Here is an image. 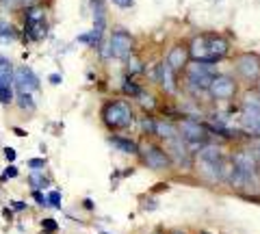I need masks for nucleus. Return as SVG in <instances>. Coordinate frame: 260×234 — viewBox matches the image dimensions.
Masks as SVG:
<instances>
[{
	"label": "nucleus",
	"instance_id": "obj_1",
	"mask_svg": "<svg viewBox=\"0 0 260 234\" xmlns=\"http://www.w3.org/2000/svg\"><path fill=\"white\" fill-rule=\"evenodd\" d=\"M102 119L109 128H128L133 124V107L126 100H113L107 102L102 109Z\"/></svg>",
	"mask_w": 260,
	"mask_h": 234
},
{
	"label": "nucleus",
	"instance_id": "obj_2",
	"mask_svg": "<svg viewBox=\"0 0 260 234\" xmlns=\"http://www.w3.org/2000/svg\"><path fill=\"white\" fill-rule=\"evenodd\" d=\"M24 33H26L28 39H32V42H39V39L46 37V11H44V7H39V5L26 7V13H24Z\"/></svg>",
	"mask_w": 260,
	"mask_h": 234
},
{
	"label": "nucleus",
	"instance_id": "obj_3",
	"mask_svg": "<svg viewBox=\"0 0 260 234\" xmlns=\"http://www.w3.org/2000/svg\"><path fill=\"white\" fill-rule=\"evenodd\" d=\"M13 70H15V65L11 63V59L0 54V104H3V107H11L15 100Z\"/></svg>",
	"mask_w": 260,
	"mask_h": 234
},
{
	"label": "nucleus",
	"instance_id": "obj_4",
	"mask_svg": "<svg viewBox=\"0 0 260 234\" xmlns=\"http://www.w3.org/2000/svg\"><path fill=\"white\" fill-rule=\"evenodd\" d=\"M133 48H135L133 35L121 28H115L109 37V52L107 54L115 56V59H128V56H133Z\"/></svg>",
	"mask_w": 260,
	"mask_h": 234
},
{
	"label": "nucleus",
	"instance_id": "obj_5",
	"mask_svg": "<svg viewBox=\"0 0 260 234\" xmlns=\"http://www.w3.org/2000/svg\"><path fill=\"white\" fill-rule=\"evenodd\" d=\"M13 87L15 91H26V93H35L42 87L39 76L26 65H15L13 70Z\"/></svg>",
	"mask_w": 260,
	"mask_h": 234
},
{
	"label": "nucleus",
	"instance_id": "obj_6",
	"mask_svg": "<svg viewBox=\"0 0 260 234\" xmlns=\"http://www.w3.org/2000/svg\"><path fill=\"white\" fill-rule=\"evenodd\" d=\"M186 76H189V83L193 87H202V89H208L210 80L215 76V70L210 68V63H202L195 61L191 65H186Z\"/></svg>",
	"mask_w": 260,
	"mask_h": 234
},
{
	"label": "nucleus",
	"instance_id": "obj_7",
	"mask_svg": "<svg viewBox=\"0 0 260 234\" xmlns=\"http://www.w3.org/2000/svg\"><path fill=\"white\" fill-rule=\"evenodd\" d=\"M141 156H143V163L150 169H156V172H162V169H167L172 165V158L167 156V152L156 148V145H152V143L141 148Z\"/></svg>",
	"mask_w": 260,
	"mask_h": 234
},
{
	"label": "nucleus",
	"instance_id": "obj_8",
	"mask_svg": "<svg viewBox=\"0 0 260 234\" xmlns=\"http://www.w3.org/2000/svg\"><path fill=\"white\" fill-rule=\"evenodd\" d=\"M208 91L217 100H230L232 95L237 93V83H234L230 76H225V74H215L213 80H210Z\"/></svg>",
	"mask_w": 260,
	"mask_h": 234
},
{
	"label": "nucleus",
	"instance_id": "obj_9",
	"mask_svg": "<svg viewBox=\"0 0 260 234\" xmlns=\"http://www.w3.org/2000/svg\"><path fill=\"white\" fill-rule=\"evenodd\" d=\"M230 163L239 174H245V176H249V178H256L258 163H256V156L251 154V150H237L232 154Z\"/></svg>",
	"mask_w": 260,
	"mask_h": 234
},
{
	"label": "nucleus",
	"instance_id": "obj_10",
	"mask_svg": "<svg viewBox=\"0 0 260 234\" xmlns=\"http://www.w3.org/2000/svg\"><path fill=\"white\" fill-rule=\"evenodd\" d=\"M237 70L245 80H258L260 78V56L258 54H241L237 59Z\"/></svg>",
	"mask_w": 260,
	"mask_h": 234
},
{
	"label": "nucleus",
	"instance_id": "obj_11",
	"mask_svg": "<svg viewBox=\"0 0 260 234\" xmlns=\"http://www.w3.org/2000/svg\"><path fill=\"white\" fill-rule=\"evenodd\" d=\"M178 132H182L180 139L189 141V143H200L206 137L204 126H202L200 122H193V119H184V122L180 124V128H178Z\"/></svg>",
	"mask_w": 260,
	"mask_h": 234
},
{
	"label": "nucleus",
	"instance_id": "obj_12",
	"mask_svg": "<svg viewBox=\"0 0 260 234\" xmlns=\"http://www.w3.org/2000/svg\"><path fill=\"white\" fill-rule=\"evenodd\" d=\"M241 128L247 135L260 137V107L258 109H243L241 115Z\"/></svg>",
	"mask_w": 260,
	"mask_h": 234
},
{
	"label": "nucleus",
	"instance_id": "obj_13",
	"mask_svg": "<svg viewBox=\"0 0 260 234\" xmlns=\"http://www.w3.org/2000/svg\"><path fill=\"white\" fill-rule=\"evenodd\" d=\"M167 143V156L169 158H174L178 165H182V160L186 163V156H189V152H186V145H184V141L180 139V137H176V139H167L165 141Z\"/></svg>",
	"mask_w": 260,
	"mask_h": 234
},
{
	"label": "nucleus",
	"instance_id": "obj_14",
	"mask_svg": "<svg viewBox=\"0 0 260 234\" xmlns=\"http://www.w3.org/2000/svg\"><path fill=\"white\" fill-rule=\"evenodd\" d=\"M189 54L193 56L195 61L213 63V61H210V54H208V37H195L191 48H189Z\"/></svg>",
	"mask_w": 260,
	"mask_h": 234
},
{
	"label": "nucleus",
	"instance_id": "obj_15",
	"mask_svg": "<svg viewBox=\"0 0 260 234\" xmlns=\"http://www.w3.org/2000/svg\"><path fill=\"white\" fill-rule=\"evenodd\" d=\"M186 48L184 46H174L172 50H169V54H167V65L172 68L174 72H178V70H182V68H186Z\"/></svg>",
	"mask_w": 260,
	"mask_h": 234
},
{
	"label": "nucleus",
	"instance_id": "obj_16",
	"mask_svg": "<svg viewBox=\"0 0 260 234\" xmlns=\"http://www.w3.org/2000/svg\"><path fill=\"white\" fill-rule=\"evenodd\" d=\"M228 48H230V46H228V42L223 37H217V35L208 37V54H210V61H213V63L228 54Z\"/></svg>",
	"mask_w": 260,
	"mask_h": 234
},
{
	"label": "nucleus",
	"instance_id": "obj_17",
	"mask_svg": "<svg viewBox=\"0 0 260 234\" xmlns=\"http://www.w3.org/2000/svg\"><path fill=\"white\" fill-rule=\"evenodd\" d=\"M158 80L162 85V89L172 93L176 89V80H174V70L167 65V63H162V65L158 68Z\"/></svg>",
	"mask_w": 260,
	"mask_h": 234
},
{
	"label": "nucleus",
	"instance_id": "obj_18",
	"mask_svg": "<svg viewBox=\"0 0 260 234\" xmlns=\"http://www.w3.org/2000/svg\"><path fill=\"white\" fill-rule=\"evenodd\" d=\"M154 135H158L160 139H176V137H180L178 132V126H174L172 122H156L154 124Z\"/></svg>",
	"mask_w": 260,
	"mask_h": 234
},
{
	"label": "nucleus",
	"instance_id": "obj_19",
	"mask_svg": "<svg viewBox=\"0 0 260 234\" xmlns=\"http://www.w3.org/2000/svg\"><path fill=\"white\" fill-rule=\"evenodd\" d=\"M119 152H124V154H139V145H137L135 141L126 139V137H111L109 139Z\"/></svg>",
	"mask_w": 260,
	"mask_h": 234
},
{
	"label": "nucleus",
	"instance_id": "obj_20",
	"mask_svg": "<svg viewBox=\"0 0 260 234\" xmlns=\"http://www.w3.org/2000/svg\"><path fill=\"white\" fill-rule=\"evenodd\" d=\"M13 104H18V107L22 111H26V113H32L37 109V102H35V98H32V93H26V91H15Z\"/></svg>",
	"mask_w": 260,
	"mask_h": 234
},
{
	"label": "nucleus",
	"instance_id": "obj_21",
	"mask_svg": "<svg viewBox=\"0 0 260 234\" xmlns=\"http://www.w3.org/2000/svg\"><path fill=\"white\" fill-rule=\"evenodd\" d=\"M28 184L32 187V191H44L48 184H50V180L44 176V172H30L28 176Z\"/></svg>",
	"mask_w": 260,
	"mask_h": 234
},
{
	"label": "nucleus",
	"instance_id": "obj_22",
	"mask_svg": "<svg viewBox=\"0 0 260 234\" xmlns=\"http://www.w3.org/2000/svg\"><path fill=\"white\" fill-rule=\"evenodd\" d=\"M46 197H48V206L61 208V193H59V191H50Z\"/></svg>",
	"mask_w": 260,
	"mask_h": 234
},
{
	"label": "nucleus",
	"instance_id": "obj_23",
	"mask_svg": "<svg viewBox=\"0 0 260 234\" xmlns=\"http://www.w3.org/2000/svg\"><path fill=\"white\" fill-rule=\"evenodd\" d=\"M15 176H18V167H15L13 163H9V165H7V169H5V174H3V178H0V182L9 180V178H15Z\"/></svg>",
	"mask_w": 260,
	"mask_h": 234
},
{
	"label": "nucleus",
	"instance_id": "obj_24",
	"mask_svg": "<svg viewBox=\"0 0 260 234\" xmlns=\"http://www.w3.org/2000/svg\"><path fill=\"white\" fill-rule=\"evenodd\" d=\"M28 167L32 169V172H42V169L46 167V158H30Z\"/></svg>",
	"mask_w": 260,
	"mask_h": 234
},
{
	"label": "nucleus",
	"instance_id": "obj_25",
	"mask_svg": "<svg viewBox=\"0 0 260 234\" xmlns=\"http://www.w3.org/2000/svg\"><path fill=\"white\" fill-rule=\"evenodd\" d=\"M0 37H3V39H7V37H15L11 24H3V22H0Z\"/></svg>",
	"mask_w": 260,
	"mask_h": 234
},
{
	"label": "nucleus",
	"instance_id": "obj_26",
	"mask_svg": "<svg viewBox=\"0 0 260 234\" xmlns=\"http://www.w3.org/2000/svg\"><path fill=\"white\" fill-rule=\"evenodd\" d=\"M135 72H141V63L135 56H128V74H135Z\"/></svg>",
	"mask_w": 260,
	"mask_h": 234
},
{
	"label": "nucleus",
	"instance_id": "obj_27",
	"mask_svg": "<svg viewBox=\"0 0 260 234\" xmlns=\"http://www.w3.org/2000/svg\"><path fill=\"white\" fill-rule=\"evenodd\" d=\"M42 228H44V232H56V230H59V225H56L54 219H44L42 221Z\"/></svg>",
	"mask_w": 260,
	"mask_h": 234
},
{
	"label": "nucleus",
	"instance_id": "obj_28",
	"mask_svg": "<svg viewBox=\"0 0 260 234\" xmlns=\"http://www.w3.org/2000/svg\"><path fill=\"white\" fill-rule=\"evenodd\" d=\"M32 197H35V202L39 206H48V197L44 195L42 191H32Z\"/></svg>",
	"mask_w": 260,
	"mask_h": 234
},
{
	"label": "nucleus",
	"instance_id": "obj_29",
	"mask_svg": "<svg viewBox=\"0 0 260 234\" xmlns=\"http://www.w3.org/2000/svg\"><path fill=\"white\" fill-rule=\"evenodd\" d=\"M139 100H141L143 107H148V109L154 107V98H152V95H143V93H139Z\"/></svg>",
	"mask_w": 260,
	"mask_h": 234
},
{
	"label": "nucleus",
	"instance_id": "obj_30",
	"mask_svg": "<svg viewBox=\"0 0 260 234\" xmlns=\"http://www.w3.org/2000/svg\"><path fill=\"white\" fill-rule=\"evenodd\" d=\"M15 156H18V152H15L13 148H5V158H7V163H13Z\"/></svg>",
	"mask_w": 260,
	"mask_h": 234
},
{
	"label": "nucleus",
	"instance_id": "obj_31",
	"mask_svg": "<svg viewBox=\"0 0 260 234\" xmlns=\"http://www.w3.org/2000/svg\"><path fill=\"white\" fill-rule=\"evenodd\" d=\"M11 211H18V213L26 211V202H11Z\"/></svg>",
	"mask_w": 260,
	"mask_h": 234
},
{
	"label": "nucleus",
	"instance_id": "obj_32",
	"mask_svg": "<svg viewBox=\"0 0 260 234\" xmlns=\"http://www.w3.org/2000/svg\"><path fill=\"white\" fill-rule=\"evenodd\" d=\"M117 7H121V9H128V7H133V3L135 0H113Z\"/></svg>",
	"mask_w": 260,
	"mask_h": 234
},
{
	"label": "nucleus",
	"instance_id": "obj_33",
	"mask_svg": "<svg viewBox=\"0 0 260 234\" xmlns=\"http://www.w3.org/2000/svg\"><path fill=\"white\" fill-rule=\"evenodd\" d=\"M48 80H50V83H52V85H59V83H61V80H63V78H61V74H50V76H48Z\"/></svg>",
	"mask_w": 260,
	"mask_h": 234
},
{
	"label": "nucleus",
	"instance_id": "obj_34",
	"mask_svg": "<svg viewBox=\"0 0 260 234\" xmlns=\"http://www.w3.org/2000/svg\"><path fill=\"white\" fill-rule=\"evenodd\" d=\"M3 215L7 217V219H11V217H13V211H11V208H3Z\"/></svg>",
	"mask_w": 260,
	"mask_h": 234
},
{
	"label": "nucleus",
	"instance_id": "obj_35",
	"mask_svg": "<svg viewBox=\"0 0 260 234\" xmlns=\"http://www.w3.org/2000/svg\"><path fill=\"white\" fill-rule=\"evenodd\" d=\"M20 3H22V5H26V7H30V5H37L39 0H20Z\"/></svg>",
	"mask_w": 260,
	"mask_h": 234
},
{
	"label": "nucleus",
	"instance_id": "obj_36",
	"mask_svg": "<svg viewBox=\"0 0 260 234\" xmlns=\"http://www.w3.org/2000/svg\"><path fill=\"white\" fill-rule=\"evenodd\" d=\"M258 80H260V78H258ZM258 95H260V83H258Z\"/></svg>",
	"mask_w": 260,
	"mask_h": 234
},
{
	"label": "nucleus",
	"instance_id": "obj_37",
	"mask_svg": "<svg viewBox=\"0 0 260 234\" xmlns=\"http://www.w3.org/2000/svg\"><path fill=\"white\" fill-rule=\"evenodd\" d=\"M172 234H184V232H172Z\"/></svg>",
	"mask_w": 260,
	"mask_h": 234
},
{
	"label": "nucleus",
	"instance_id": "obj_38",
	"mask_svg": "<svg viewBox=\"0 0 260 234\" xmlns=\"http://www.w3.org/2000/svg\"><path fill=\"white\" fill-rule=\"evenodd\" d=\"M258 152H260V143H258Z\"/></svg>",
	"mask_w": 260,
	"mask_h": 234
}]
</instances>
